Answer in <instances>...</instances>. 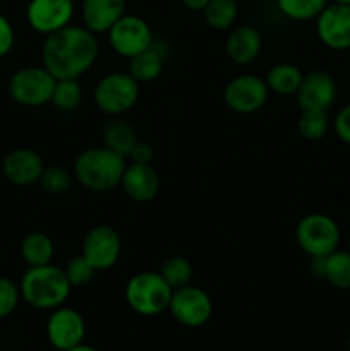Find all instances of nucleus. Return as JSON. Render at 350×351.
Wrapping results in <instances>:
<instances>
[{"instance_id": "f257e3e1", "label": "nucleus", "mask_w": 350, "mask_h": 351, "mask_svg": "<svg viewBox=\"0 0 350 351\" xmlns=\"http://www.w3.org/2000/svg\"><path fill=\"white\" fill-rule=\"evenodd\" d=\"M100 43L95 33L84 26L69 24L64 29L45 36L41 65L55 79H79L96 64Z\"/></svg>"}, {"instance_id": "f03ea898", "label": "nucleus", "mask_w": 350, "mask_h": 351, "mask_svg": "<svg viewBox=\"0 0 350 351\" xmlns=\"http://www.w3.org/2000/svg\"><path fill=\"white\" fill-rule=\"evenodd\" d=\"M126 168V158L102 144L79 153L72 173L86 191L103 194L119 187Z\"/></svg>"}, {"instance_id": "7ed1b4c3", "label": "nucleus", "mask_w": 350, "mask_h": 351, "mask_svg": "<svg viewBox=\"0 0 350 351\" xmlns=\"http://www.w3.org/2000/svg\"><path fill=\"white\" fill-rule=\"evenodd\" d=\"M21 298L24 304L36 311H48L62 307L71 297L72 287L64 269L55 264L27 267L19 281Z\"/></svg>"}, {"instance_id": "20e7f679", "label": "nucleus", "mask_w": 350, "mask_h": 351, "mask_svg": "<svg viewBox=\"0 0 350 351\" xmlns=\"http://www.w3.org/2000/svg\"><path fill=\"white\" fill-rule=\"evenodd\" d=\"M174 290L156 271H141L129 278L124 290L127 305L143 317H156L168 312Z\"/></svg>"}, {"instance_id": "39448f33", "label": "nucleus", "mask_w": 350, "mask_h": 351, "mask_svg": "<svg viewBox=\"0 0 350 351\" xmlns=\"http://www.w3.org/2000/svg\"><path fill=\"white\" fill-rule=\"evenodd\" d=\"M141 84L129 72H110L95 86L93 99L96 108L108 117H120L136 106Z\"/></svg>"}, {"instance_id": "423d86ee", "label": "nucleus", "mask_w": 350, "mask_h": 351, "mask_svg": "<svg viewBox=\"0 0 350 351\" xmlns=\"http://www.w3.org/2000/svg\"><path fill=\"white\" fill-rule=\"evenodd\" d=\"M340 228L331 216L325 213H309L295 228V240L309 257H328L340 245Z\"/></svg>"}, {"instance_id": "0eeeda50", "label": "nucleus", "mask_w": 350, "mask_h": 351, "mask_svg": "<svg viewBox=\"0 0 350 351\" xmlns=\"http://www.w3.org/2000/svg\"><path fill=\"white\" fill-rule=\"evenodd\" d=\"M57 79L43 65H27L10 75L7 91L12 101L27 108H38L51 101Z\"/></svg>"}, {"instance_id": "6e6552de", "label": "nucleus", "mask_w": 350, "mask_h": 351, "mask_svg": "<svg viewBox=\"0 0 350 351\" xmlns=\"http://www.w3.org/2000/svg\"><path fill=\"white\" fill-rule=\"evenodd\" d=\"M110 48L122 58H132L153 45V29L146 19L134 14H124L106 33Z\"/></svg>"}, {"instance_id": "1a4fd4ad", "label": "nucleus", "mask_w": 350, "mask_h": 351, "mask_svg": "<svg viewBox=\"0 0 350 351\" xmlns=\"http://www.w3.org/2000/svg\"><path fill=\"white\" fill-rule=\"evenodd\" d=\"M268 98H270V89L266 81L256 74L235 75L226 82L223 89V101L226 108L239 115L259 112L266 105Z\"/></svg>"}, {"instance_id": "9d476101", "label": "nucleus", "mask_w": 350, "mask_h": 351, "mask_svg": "<svg viewBox=\"0 0 350 351\" xmlns=\"http://www.w3.org/2000/svg\"><path fill=\"white\" fill-rule=\"evenodd\" d=\"M168 312L184 328H201L213 315L211 297L202 288L189 283L174 290Z\"/></svg>"}, {"instance_id": "9b49d317", "label": "nucleus", "mask_w": 350, "mask_h": 351, "mask_svg": "<svg viewBox=\"0 0 350 351\" xmlns=\"http://www.w3.org/2000/svg\"><path fill=\"white\" fill-rule=\"evenodd\" d=\"M48 345L55 351H67L84 343L86 321L75 308L62 305L50 312L45 324Z\"/></svg>"}, {"instance_id": "f8f14e48", "label": "nucleus", "mask_w": 350, "mask_h": 351, "mask_svg": "<svg viewBox=\"0 0 350 351\" xmlns=\"http://www.w3.org/2000/svg\"><path fill=\"white\" fill-rule=\"evenodd\" d=\"M74 12V0H30L26 21L34 33L48 36L72 24Z\"/></svg>"}, {"instance_id": "ddd939ff", "label": "nucleus", "mask_w": 350, "mask_h": 351, "mask_svg": "<svg viewBox=\"0 0 350 351\" xmlns=\"http://www.w3.org/2000/svg\"><path fill=\"white\" fill-rule=\"evenodd\" d=\"M122 242L115 228L96 225L88 230L82 239V256L96 271H108L119 263Z\"/></svg>"}, {"instance_id": "4468645a", "label": "nucleus", "mask_w": 350, "mask_h": 351, "mask_svg": "<svg viewBox=\"0 0 350 351\" xmlns=\"http://www.w3.org/2000/svg\"><path fill=\"white\" fill-rule=\"evenodd\" d=\"M316 34L329 50L343 51L350 48V5L328 3L316 17Z\"/></svg>"}, {"instance_id": "2eb2a0df", "label": "nucleus", "mask_w": 350, "mask_h": 351, "mask_svg": "<svg viewBox=\"0 0 350 351\" xmlns=\"http://www.w3.org/2000/svg\"><path fill=\"white\" fill-rule=\"evenodd\" d=\"M45 161L38 151L31 147H16L9 151L2 161L3 177L16 187H31L43 175Z\"/></svg>"}, {"instance_id": "dca6fc26", "label": "nucleus", "mask_w": 350, "mask_h": 351, "mask_svg": "<svg viewBox=\"0 0 350 351\" xmlns=\"http://www.w3.org/2000/svg\"><path fill=\"white\" fill-rule=\"evenodd\" d=\"M301 110H323L328 112L336 101V82L326 71H311L302 77L295 93Z\"/></svg>"}, {"instance_id": "f3484780", "label": "nucleus", "mask_w": 350, "mask_h": 351, "mask_svg": "<svg viewBox=\"0 0 350 351\" xmlns=\"http://www.w3.org/2000/svg\"><path fill=\"white\" fill-rule=\"evenodd\" d=\"M263 50V34L250 24L233 26L225 40V55L235 65H249Z\"/></svg>"}, {"instance_id": "a211bd4d", "label": "nucleus", "mask_w": 350, "mask_h": 351, "mask_svg": "<svg viewBox=\"0 0 350 351\" xmlns=\"http://www.w3.org/2000/svg\"><path fill=\"white\" fill-rule=\"evenodd\" d=\"M124 194L134 202H151L160 192V177L151 165L130 163L120 182Z\"/></svg>"}, {"instance_id": "6ab92c4d", "label": "nucleus", "mask_w": 350, "mask_h": 351, "mask_svg": "<svg viewBox=\"0 0 350 351\" xmlns=\"http://www.w3.org/2000/svg\"><path fill=\"white\" fill-rule=\"evenodd\" d=\"M127 0H82V26L95 34L108 33L110 27L126 14Z\"/></svg>"}, {"instance_id": "aec40b11", "label": "nucleus", "mask_w": 350, "mask_h": 351, "mask_svg": "<svg viewBox=\"0 0 350 351\" xmlns=\"http://www.w3.org/2000/svg\"><path fill=\"white\" fill-rule=\"evenodd\" d=\"M168 51L170 48L167 47L165 41H153L148 50L141 51L136 57L129 58V67L127 72L136 79L139 84H150L154 82L161 75L167 62Z\"/></svg>"}, {"instance_id": "412c9836", "label": "nucleus", "mask_w": 350, "mask_h": 351, "mask_svg": "<svg viewBox=\"0 0 350 351\" xmlns=\"http://www.w3.org/2000/svg\"><path fill=\"white\" fill-rule=\"evenodd\" d=\"M139 137H137L136 129L130 125L129 122L120 119H113L106 122L102 129V143L108 149L115 151L117 154L124 156L127 160L130 151L137 144Z\"/></svg>"}, {"instance_id": "4be33fe9", "label": "nucleus", "mask_w": 350, "mask_h": 351, "mask_svg": "<svg viewBox=\"0 0 350 351\" xmlns=\"http://www.w3.org/2000/svg\"><path fill=\"white\" fill-rule=\"evenodd\" d=\"M21 259L27 267L47 266L55 256V243L47 233L31 232L23 239L19 247Z\"/></svg>"}, {"instance_id": "5701e85b", "label": "nucleus", "mask_w": 350, "mask_h": 351, "mask_svg": "<svg viewBox=\"0 0 350 351\" xmlns=\"http://www.w3.org/2000/svg\"><path fill=\"white\" fill-rule=\"evenodd\" d=\"M304 74L294 64H277L266 72V81L270 93L277 96H295L299 91Z\"/></svg>"}, {"instance_id": "b1692460", "label": "nucleus", "mask_w": 350, "mask_h": 351, "mask_svg": "<svg viewBox=\"0 0 350 351\" xmlns=\"http://www.w3.org/2000/svg\"><path fill=\"white\" fill-rule=\"evenodd\" d=\"M202 16L211 29L230 31L239 17V0H209Z\"/></svg>"}, {"instance_id": "393cba45", "label": "nucleus", "mask_w": 350, "mask_h": 351, "mask_svg": "<svg viewBox=\"0 0 350 351\" xmlns=\"http://www.w3.org/2000/svg\"><path fill=\"white\" fill-rule=\"evenodd\" d=\"M82 99H84V89L78 79H58L50 103L58 112L71 113L82 105Z\"/></svg>"}, {"instance_id": "a878e982", "label": "nucleus", "mask_w": 350, "mask_h": 351, "mask_svg": "<svg viewBox=\"0 0 350 351\" xmlns=\"http://www.w3.org/2000/svg\"><path fill=\"white\" fill-rule=\"evenodd\" d=\"M323 278L338 290H350V254L336 249L325 257Z\"/></svg>"}, {"instance_id": "bb28decb", "label": "nucleus", "mask_w": 350, "mask_h": 351, "mask_svg": "<svg viewBox=\"0 0 350 351\" xmlns=\"http://www.w3.org/2000/svg\"><path fill=\"white\" fill-rule=\"evenodd\" d=\"M281 16L297 23L312 21L328 5V0H275Z\"/></svg>"}, {"instance_id": "cd10ccee", "label": "nucleus", "mask_w": 350, "mask_h": 351, "mask_svg": "<svg viewBox=\"0 0 350 351\" xmlns=\"http://www.w3.org/2000/svg\"><path fill=\"white\" fill-rule=\"evenodd\" d=\"M297 129L304 139H323L329 130L328 112H323V110H301V117L297 120Z\"/></svg>"}, {"instance_id": "c85d7f7f", "label": "nucleus", "mask_w": 350, "mask_h": 351, "mask_svg": "<svg viewBox=\"0 0 350 351\" xmlns=\"http://www.w3.org/2000/svg\"><path fill=\"white\" fill-rule=\"evenodd\" d=\"M158 273L170 285L172 290H177V288H182L191 283L194 271H192V264L185 257L172 256L161 264Z\"/></svg>"}, {"instance_id": "c756f323", "label": "nucleus", "mask_w": 350, "mask_h": 351, "mask_svg": "<svg viewBox=\"0 0 350 351\" xmlns=\"http://www.w3.org/2000/svg\"><path fill=\"white\" fill-rule=\"evenodd\" d=\"M72 182H74V173L71 170L60 165H51V167H45L38 184L47 194L62 195L72 187Z\"/></svg>"}, {"instance_id": "7c9ffc66", "label": "nucleus", "mask_w": 350, "mask_h": 351, "mask_svg": "<svg viewBox=\"0 0 350 351\" xmlns=\"http://www.w3.org/2000/svg\"><path fill=\"white\" fill-rule=\"evenodd\" d=\"M64 273L72 288H82L95 280V274L98 271L88 263V259L82 254H79V256L69 259V263L64 267Z\"/></svg>"}, {"instance_id": "2f4dec72", "label": "nucleus", "mask_w": 350, "mask_h": 351, "mask_svg": "<svg viewBox=\"0 0 350 351\" xmlns=\"http://www.w3.org/2000/svg\"><path fill=\"white\" fill-rule=\"evenodd\" d=\"M21 298L19 283H14L10 278L0 276V321L10 317L19 307Z\"/></svg>"}, {"instance_id": "473e14b6", "label": "nucleus", "mask_w": 350, "mask_h": 351, "mask_svg": "<svg viewBox=\"0 0 350 351\" xmlns=\"http://www.w3.org/2000/svg\"><path fill=\"white\" fill-rule=\"evenodd\" d=\"M16 43V31L12 23L0 12V58L7 57Z\"/></svg>"}, {"instance_id": "72a5a7b5", "label": "nucleus", "mask_w": 350, "mask_h": 351, "mask_svg": "<svg viewBox=\"0 0 350 351\" xmlns=\"http://www.w3.org/2000/svg\"><path fill=\"white\" fill-rule=\"evenodd\" d=\"M333 130L342 143L350 144V103L336 113L333 120Z\"/></svg>"}, {"instance_id": "f704fd0d", "label": "nucleus", "mask_w": 350, "mask_h": 351, "mask_svg": "<svg viewBox=\"0 0 350 351\" xmlns=\"http://www.w3.org/2000/svg\"><path fill=\"white\" fill-rule=\"evenodd\" d=\"M154 158V151L151 147V144L144 143V141H137V144L134 146V149L130 151L129 158L127 160L130 163H139V165H151Z\"/></svg>"}, {"instance_id": "c9c22d12", "label": "nucleus", "mask_w": 350, "mask_h": 351, "mask_svg": "<svg viewBox=\"0 0 350 351\" xmlns=\"http://www.w3.org/2000/svg\"><path fill=\"white\" fill-rule=\"evenodd\" d=\"M180 2L187 10H192V12H202L205 7L208 5L209 0H180Z\"/></svg>"}, {"instance_id": "e433bc0d", "label": "nucleus", "mask_w": 350, "mask_h": 351, "mask_svg": "<svg viewBox=\"0 0 350 351\" xmlns=\"http://www.w3.org/2000/svg\"><path fill=\"white\" fill-rule=\"evenodd\" d=\"M67 351H100V350L95 348V346H91V345H86V343H81L79 346H75V348L67 350Z\"/></svg>"}, {"instance_id": "4c0bfd02", "label": "nucleus", "mask_w": 350, "mask_h": 351, "mask_svg": "<svg viewBox=\"0 0 350 351\" xmlns=\"http://www.w3.org/2000/svg\"><path fill=\"white\" fill-rule=\"evenodd\" d=\"M335 3H342V5H350V0H333Z\"/></svg>"}, {"instance_id": "58836bf2", "label": "nucleus", "mask_w": 350, "mask_h": 351, "mask_svg": "<svg viewBox=\"0 0 350 351\" xmlns=\"http://www.w3.org/2000/svg\"><path fill=\"white\" fill-rule=\"evenodd\" d=\"M345 351H350V335L345 339Z\"/></svg>"}, {"instance_id": "ea45409f", "label": "nucleus", "mask_w": 350, "mask_h": 351, "mask_svg": "<svg viewBox=\"0 0 350 351\" xmlns=\"http://www.w3.org/2000/svg\"><path fill=\"white\" fill-rule=\"evenodd\" d=\"M347 252L350 254V237H349V240H347Z\"/></svg>"}, {"instance_id": "a19ab883", "label": "nucleus", "mask_w": 350, "mask_h": 351, "mask_svg": "<svg viewBox=\"0 0 350 351\" xmlns=\"http://www.w3.org/2000/svg\"><path fill=\"white\" fill-rule=\"evenodd\" d=\"M0 266H2V259H0Z\"/></svg>"}]
</instances>
